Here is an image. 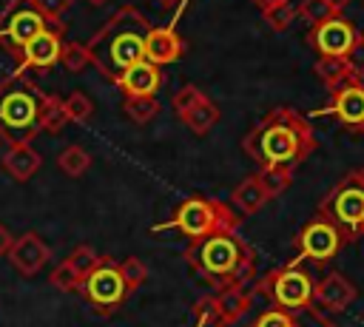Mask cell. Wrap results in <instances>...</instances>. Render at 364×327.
I'll list each match as a JSON object with an SVG mask.
<instances>
[{"label":"cell","instance_id":"22","mask_svg":"<svg viewBox=\"0 0 364 327\" xmlns=\"http://www.w3.org/2000/svg\"><path fill=\"white\" fill-rule=\"evenodd\" d=\"M219 105L210 100V97H205V100H199L185 117H182V122L188 125V131L191 134H196V136H205L216 122H219Z\"/></svg>","mask_w":364,"mask_h":327},{"label":"cell","instance_id":"12","mask_svg":"<svg viewBox=\"0 0 364 327\" xmlns=\"http://www.w3.org/2000/svg\"><path fill=\"white\" fill-rule=\"evenodd\" d=\"M65 34V23H51L48 28H43L20 54L17 60V71L23 74H40V71H48L51 65L60 63V54H63V40Z\"/></svg>","mask_w":364,"mask_h":327},{"label":"cell","instance_id":"8","mask_svg":"<svg viewBox=\"0 0 364 327\" xmlns=\"http://www.w3.org/2000/svg\"><path fill=\"white\" fill-rule=\"evenodd\" d=\"M51 23L63 20H48L34 0H9L0 9V48L20 60L23 48Z\"/></svg>","mask_w":364,"mask_h":327},{"label":"cell","instance_id":"40","mask_svg":"<svg viewBox=\"0 0 364 327\" xmlns=\"http://www.w3.org/2000/svg\"><path fill=\"white\" fill-rule=\"evenodd\" d=\"M156 3H159V6H162V9H171V6H176V3H179V0H156Z\"/></svg>","mask_w":364,"mask_h":327},{"label":"cell","instance_id":"11","mask_svg":"<svg viewBox=\"0 0 364 327\" xmlns=\"http://www.w3.org/2000/svg\"><path fill=\"white\" fill-rule=\"evenodd\" d=\"M250 301H253V293L247 287V282L242 284H228V287H219L216 296H208L196 304V318L199 324H210V327H230L236 324L247 310H250Z\"/></svg>","mask_w":364,"mask_h":327},{"label":"cell","instance_id":"24","mask_svg":"<svg viewBox=\"0 0 364 327\" xmlns=\"http://www.w3.org/2000/svg\"><path fill=\"white\" fill-rule=\"evenodd\" d=\"M122 111H125V117L131 122L148 125L159 114V102H156V97H125L122 100Z\"/></svg>","mask_w":364,"mask_h":327},{"label":"cell","instance_id":"27","mask_svg":"<svg viewBox=\"0 0 364 327\" xmlns=\"http://www.w3.org/2000/svg\"><path fill=\"white\" fill-rule=\"evenodd\" d=\"M65 262H68V264H71V267L80 273V279H85V276H88V273H91V270H94V267L102 262V256H100V253H97L91 245H77V247H74V250L65 256Z\"/></svg>","mask_w":364,"mask_h":327},{"label":"cell","instance_id":"42","mask_svg":"<svg viewBox=\"0 0 364 327\" xmlns=\"http://www.w3.org/2000/svg\"><path fill=\"white\" fill-rule=\"evenodd\" d=\"M358 134H361V136H364V125H361V128H358Z\"/></svg>","mask_w":364,"mask_h":327},{"label":"cell","instance_id":"15","mask_svg":"<svg viewBox=\"0 0 364 327\" xmlns=\"http://www.w3.org/2000/svg\"><path fill=\"white\" fill-rule=\"evenodd\" d=\"M358 299L355 284H350L341 273L330 270L327 276H321L316 282V307H321L324 313H341L347 310L353 301Z\"/></svg>","mask_w":364,"mask_h":327},{"label":"cell","instance_id":"20","mask_svg":"<svg viewBox=\"0 0 364 327\" xmlns=\"http://www.w3.org/2000/svg\"><path fill=\"white\" fill-rule=\"evenodd\" d=\"M182 37L168 28V26H159V28H151L148 31V40H145V60L156 63V65H171L173 60L182 57Z\"/></svg>","mask_w":364,"mask_h":327},{"label":"cell","instance_id":"31","mask_svg":"<svg viewBox=\"0 0 364 327\" xmlns=\"http://www.w3.org/2000/svg\"><path fill=\"white\" fill-rule=\"evenodd\" d=\"M296 14H299L307 26H316V23H321V20H330V17L338 14V11L330 6V0H301L299 9H296Z\"/></svg>","mask_w":364,"mask_h":327},{"label":"cell","instance_id":"6","mask_svg":"<svg viewBox=\"0 0 364 327\" xmlns=\"http://www.w3.org/2000/svg\"><path fill=\"white\" fill-rule=\"evenodd\" d=\"M321 216H327L344 236L347 242H355L364 236V173L353 171L344 179H338L330 193L318 202Z\"/></svg>","mask_w":364,"mask_h":327},{"label":"cell","instance_id":"21","mask_svg":"<svg viewBox=\"0 0 364 327\" xmlns=\"http://www.w3.org/2000/svg\"><path fill=\"white\" fill-rule=\"evenodd\" d=\"M267 202H270V193L264 191L259 173L245 176V179L230 191V205L239 210V216H253V213H259Z\"/></svg>","mask_w":364,"mask_h":327},{"label":"cell","instance_id":"30","mask_svg":"<svg viewBox=\"0 0 364 327\" xmlns=\"http://www.w3.org/2000/svg\"><path fill=\"white\" fill-rule=\"evenodd\" d=\"M259 176H262L264 191L270 193V199L284 193L293 182V171H287V168H259Z\"/></svg>","mask_w":364,"mask_h":327},{"label":"cell","instance_id":"25","mask_svg":"<svg viewBox=\"0 0 364 327\" xmlns=\"http://www.w3.org/2000/svg\"><path fill=\"white\" fill-rule=\"evenodd\" d=\"M57 168L65 173V176H80L91 168V156L85 148L80 145H65L60 154H57Z\"/></svg>","mask_w":364,"mask_h":327},{"label":"cell","instance_id":"37","mask_svg":"<svg viewBox=\"0 0 364 327\" xmlns=\"http://www.w3.org/2000/svg\"><path fill=\"white\" fill-rule=\"evenodd\" d=\"M11 245H14V236H11V233H9V227L0 222V256H9Z\"/></svg>","mask_w":364,"mask_h":327},{"label":"cell","instance_id":"26","mask_svg":"<svg viewBox=\"0 0 364 327\" xmlns=\"http://www.w3.org/2000/svg\"><path fill=\"white\" fill-rule=\"evenodd\" d=\"M60 65L68 74L85 71L91 65V48H88V43H65L63 45V54H60Z\"/></svg>","mask_w":364,"mask_h":327},{"label":"cell","instance_id":"13","mask_svg":"<svg viewBox=\"0 0 364 327\" xmlns=\"http://www.w3.org/2000/svg\"><path fill=\"white\" fill-rule=\"evenodd\" d=\"M355 37L358 28L341 14H333L330 20H321L307 28V43L318 51V57H344L353 48Z\"/></svg>","mask_w":364,"mask_h":327},{"label":"cell","instance_id":"9","mask_svg":"<svg viewBox=\"0 0 364 327\" xmlns=\"http://www.w3.org/2000/svg\"><path fill=\"white\" fill-rule=\"evenodd\" d=\"M82 299L102 316H111L114 310H119L128 296L134 293V287L128 284L125 273H122V262L111 259V256H102V262L82 279V287H80Z\"/></svg>","mask_w":364,"mask_h":327},{"label":"cell","instance_id":"32","mask_svg":"<svg viewBox=\"0 0 364 327\" xmlns=\"http://www.w3.org/2000/svg\"><path fill=\"white\" fill-rule=\"evenodd\" d=\"M208 94L202 91V88H196V85H182L176 94H173V100H171V105H173V111H176V117L182 119L199 100H205Z\"/></svg>","mask_w":364,"mask_h":327},{"label":"cell","instance_id":"4","mask_svg":"<svg viewBox=\"0 0 364 327\" xmlns=\"http://www.w3.org/2000/svg\"><path fill=\"white\" fill-rule=\"evenodd\" d=\"M148 20L139 9L122 6L108 17L105 26L94 31L88 40L91 48V65L105 77L108 82L117 85V80L139 60H145V40H148Z\"/></svg>","mask_w":364,"mask_h":327},{"label":"cell","instance_id":"33","mask_svg":"<svg viewBox=\"0 0 364 327\" xmlns=\"http://www.w3.org/2000/svg\"><path fill=\"white\" fill-rule=\"evenodd\" d=\"M296 17H299V14H296V9H293L290 3H284V6H276V9L264 11V20H267V26H270L273 31H284Z\"/></svg>","mask_w":364,"mask_h":327},{"label":"cell","instance_id":"38","mask_svg":"<svg viewBox=\"0 0 364 327\" xmlns=\"http://www.w3.org/2000/svg\"><path fill=\"white\" fill-rule=\"evenodd\" d=\"M259 9H262V14L264 11H270V9H276V6H284V3H290V0H253Z\"/></svg>","mask_w":364,"mask_h":327},{"label":"cell","instance_id":"28","mask_svg":"<svg viewBox=\"0 0 364 327\" xmlns=\"http://www.w3.org/2000/svg\"><path fill=\"white\" fill-rule=\"evenodd\" d=\"M63 105H65L68 122H88L91 114H94V102H91V97L82 94V91H71V94L63 100Z\"/></svg>","mask_w":364,"mask_h":327},{"label":"cell","instance_id":"17","mask_svg":"<svg viewBox=\"0 0 364 327\" xmlns=\"http://www.w3.org/2000/svg\"><path fill=\"white\" fill-rule=\"evenodd\" d=\"M51 250L48 245L37 236V233H23L14 239L11 250H9V262L20 276H34L37 270H43V264L48 262Z\"/></svg>","mask_w":364,"mask_h":327},{"label":"cell","instance_id":"34","mask_svg":"<svg viewBox=\"0 0 364 327\" xmlns=\"http://www.w3.org/2000/svg\"><path fill=\"white\" fill-rule=\"evenodd\" d=\"M122 273H125V279H128V284L136 290V287H142L145 284V279H148V267L136 259V256H128V259H122Z\"/></svg>","mask_w":364,"mask_h":327},{"label":"cell","instance_id":"23","mask_svg":"<svg viewBox=\"0 0 364 327\" xmlns=\"http://www.w3.org/2000/svg\"><path fill=\"white\" fill-rule=\"evenodd\" d=\"M316 77L327 85V88H336L338 82H344L347 77H353L350 65L344 57H318L316 60Z\"/></svg>","mask_w":364,"mask_h":327},{"label":"cell","instance_id":"10","mask_svg":"<svg viewBox=\"0 0 364 327\" xmlns=\"http://www.w3.org/2000/svg\"><path fill=\"white\" fill-rule=\"evenodd\" d=\"M296 262H330L341 253V247L347 245V236L321 213H316L313 219H307L301 225V230L296 233Z\"/></svg>","mask_w":364,"mask_h":327},{"label":"cell","instance_id":"43","mask_svg":"<svg viewBox=\"0 0 364 327\" xmlns=\"http://www.w3.org/2000/svg\"><path fill=\"white\" fill-rule=\"evenodd\" d=\"M361 173H364V168H361Z\"/></svg>","mask_w":364,"mask_h":327},{"label":"cell","instance_id":"35","mask_svg":"<svg viewBox=\"0 0 364 327\" xmlns=\"http://www.w3.org/2000/svg\"><path fill=\"white\" fill-rule=\"evenodd\" d=\"M344 60H347V65H350L353 77H361V80H364V34H361V31H358V37H355L353 48L344 54Z\"/></svg>","mask_w":364,"mask_h":327},{"label":"cell","instance_id":"14","mask_svg":"<svg viewBox=\"0 0 364 327\" xmlns=\"http://www.w3.org/2000/svg\"><path fill=\"white\" fill-rule=\"evenodd\" d=\"M330 114L353 131L364 125V80L361 77H347L344 82L330 88Z\"/></svg>","mask_w":364,"mask_h":327},{"label":"cell","instance_id":"3","mask_svg":"<svg viewBox=\"0 0 364 327\" xmlns=\"http://www.w3.org/2000/svg\"><path fill=\"white\" fill-rule=\"evenodd\" d=\"M182 259L191 276L213 290L242 284L256 273V253L239 236V230H219L205 239H193Z\"/></svg>","mask_w":364,"mask_h":327},{"label":"cell","instance_id":"29","mask_svg":"<svg viewBox=\"0 0 364 327\" xmlns=\"http://www.w3.org/2000/svg\"><path fill=\"white\" fill-rule=\"evenodd\" d=\"M48 282H51V287H57V290H63V293H77V290L82 287L80 273H77L65 259L48 273Z\"/></svg>","mask_w":364,"mask_h":327},{"label":"cell","instance_id":"39","mask_svg":"<svg viewBox=\"0 0 364 327\" xmlns=\"http://www.w3.org/2000/svg\"><path fill=\"white\" fill-rule=\"evenodd\" d=\"M347 3H350V0H330V6H333V9L338 11V14H341V9H344Z\"/></svg>","mask_w":364,"mask_h":327},{"label":"cell","instance_id":"5","mask_svg":"<svg viewBox=\"0 0 364 327\" xmlns=\"http://www.w3.org/2000/svg\"><path fill=\"white\" fill-rule=\"evenodd\" d=\"M236 225H239V210L228 202L208 199V196H191V199L179 202L168 222V227L179 230L191 242L205 239L219 230H236Z\"/></svg>","mask_w":364,"mask_h":327},{"label":"cell","instance_id":"16","mask_svg":"<svg viewBox=\"0 0 364 327\" xmlns=\"http://www.w3.org/2000/svg\"><path fill=\"white\" fill-rule=\"evenodd\" d=\"M253 327H336L321 307H304V310H284V307H270L262 316H256Z\"/></svg>","mask_w":364,"mask_h":327},{"label":"cell","instance_id":"1","mask_svg":"<svg viewBox=\"0 0 364 327\" xmlns=\"http://www.w3.org/2000/svg\"><path fill=\"white\" fill-rule=\"evenodd\" d=\"M65 122L63 100L46 94L28 74L14 71L0 82V136L9 142H31L40 131L60 134Z\"/></svg>","mask_w":364,"mask_h":327},{"label":"cell","instance_id":"2","mask_svg":"<svg viewBox=\"0 0 364 327\" xmlns=\"http://www.w3.org/2000/svg\"><path fill=\"white\" fill-rule=\"evenodd\" d=\"M316 131L296 108L267 111L242 139L245 154L259 168H287L293 171L316 151Z\"/></svg>","mask_w":364,"mask_h":327},{"label":"cell","instance_id":"41","mask_svg":"<svg viewBox=\"0 0 364 327\" xmlns=\"http://www.w3.org/2000/svg\"><path fill=\"white\" fill-rule=\"evenodd\" d=\"M91 6H102V3H108V0H88Z\"/></svg>","mask_w":364,"mask_h":327},{"label":"cell","instance_id":"18","mask_svg":"<svg viewBox=\"0 0 364 327\" xmlns=\"http://www.w3.org/2000/svg\"><path fill=\"white\" fill-rule=\"evenodd\" d=\"M162 85V71L156 63L151 60H139L134 63L119 80H117V88L125 94V97H156Z\"/></svg>","mask_w":364,"mask_h":327},{"label":"cell","instance_id":"19","mask_svg":"<svg viewBox=\"0 0 364 327\" xmlns=\"http://www.w3.org/2000/svg\"><path fill=\"white\" fill-rule=\"evenodd\" d=\"M43 165V156L31 148V142H9L0 168L14 179V182H28Z\"/></svg>","mask_w":364,"mask_h":327},{"label":"cell","instance_id":"7","mask_svg":"<svg viewBox=\"0 0 364 327\" xmlns=\"http://www.w3.org/2000/svg\"><path fill=\"white\" fill-rule=\"evenodd\" d=\"M301 262H290L284 267H273L267 270L259 282H256V293L267 296L276 307L284 310H304L316 304V282L307 270L299 267Z\"/></svg>","mask_w":364,"mask_h":327},{"label":"cell","instance_id":"36","mask_svg":"<svg viewBox=\"0 0 364 327\" xmlns=\"http://www.w3.org/2000/svg\"><path fill=\"white\" fill-rule=\"evenodd\" d=\"M34 3L43 9V14H46L48 20H60V17L71 9L74 0H34Z\"/></svg>","mask_w":364,"mask_h":327}]
</instances>
